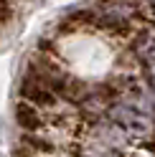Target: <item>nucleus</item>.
I'll list each match as a JSON object with an SVG mask.
<instances>
[{"label": "nucleus", "mask_w": 155, "mask_h": 157, "mask_svg": "<svg viewBox=\"0 0 155 157\" xmlns=\"http://www.w3.org/2000/svg\"><path fill=\"white\" fill-rule=\"evenodd\" d=\"M13 15H15L13 3H10V0H0V25H8L13 21Z\"/></svg>", "instance_id": "3"}, {"label": "nucleus", "mask_w": 155, "mask_h": 157, "mask_svg": "<svg viewBox=\"0 0 155 157\" xmlns=\"http://www.w3.org/2000/svg\"><path fill=\"white\" fill-rule=\"evenodd\" d=\"M15 117H18V124L21 127H26V129H38L41 127V117H38V112L33 109L31 104H18V112H15Z\"/></svg>", "instance_id": "2"}, {"label": "nucleus", "mask_w": 155, "mask_h": 157, "mask_svg": "<svg viewBox=\"0 0 155 157\" xmlns=\"http://www.w3.org/2000/svg\"><path fill=\"white\" fill-rule=\"evenodd\" d=\"M21 94H23L26 101H36V104H41V106L54 104V94L48 91L43 84H36V81H31V78H26V81H23Z\"/></svg>", "instance_id": "1"}]
</instances>
